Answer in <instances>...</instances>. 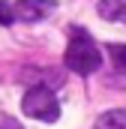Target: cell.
Returning <instances> with one entry per match:
<instances>
[{
  "label": "cell",
  "instance_id": "8992f818",
  "mask_svg": "<svg viewBox=\"0 0 126 129\" xmlns=\"http://www.w3.org/2000/svg\"><path fill=\"white\" fill-rule=\"evenodd\" d=\"M105 54L111 57V63L117 66L120 72H126V45H117V42H111V45L105 48Z\"/></svg>",
  "mask_w": 126,
  "mask_h": 129
},
{
  "label": "cell",
  "instance_id": "3957f363",
  "mask_svg": "<svg viewBox=\"0 0 126 129\" xmlns=\"http://www.w3.org/2000/svg\"><path fill=\"white\" fill-rule=\"evenodd\" d=\"M54 9H57V0H15V3H12L15 21H27V24L48 18Z\"/></svg>",
  "mask_w": 126,
  "mask_h": 129
},
{
  "label": "cell",
  "instance_id": "5b68a950",
  "mask_svg": "<svg viewBox=\"0 0 126 129\" xmlns=\"http://www.w3.org/2000/svg\"><path fill=\"white\" fill-rule=\"evenodd\" d=\"M99 15L105 21H123L126 24V0H102L99 3Z\"/></svg>",
  "mask_w": 126,
  "mask_h": 129
},
{
  "label": "cell",
  "instance_id": "277c9868",
  "mask_svg": "<svg viewBox=\"0 0 126 129\" xmlns=\"http://www.w3.org/2000/svg\"><path fill=\"white\" fill-rule=\"evenodd\" d=\"M93 129H126V108H111L96 117Z\"/></svg>",
  "mask_w": 126,
  "mask_h": 129
},
{
  "label": "cell",
  "instance_id": "52a82bcc",
  "mask_svg": "<svg viewBox=\"0 0 126 129\" xmlns=\"http://www.w3.org/2000/svg\"><path fill=\"white\" fill-rule=\"evenodd\" d=\"M15 15H12V3H3L0 0V24H12Z\"/></svg>",
  "mask_w": 126,
  "mask_h": 129
},
{
  "label": "cell",
  "instance_id": "7a4b0ae2",
  "mask_svg": "<svg viewBox=\"0 0 126 129\" xmlns=\"http://www.w3.org/2000/svg\"><path fill=\"white\" fill-rule=\"evenodd\" d=\"M21 111L33 117V120H42V123H54L60 117V105H57V96L51 93V87L45 84H36L30 87L24 99H21Z\"/></svg>",
  "mask_w": 126,
  "mask_h": 129
},
{
  "label": "cell",
  "instance_id": "6da1fadb",
  "mask_svg": "<svg viewBox=\"0 0 126 129\" xmlns=\"http://www.w3.org/2000/svg\"><path fill=\"white\" fill-rule=\"evenodd\" d=\"M102 63V54H99V45L90 39L87 30H75L69 36V45H66V66L75 72V75H93Z\"/></svg>",
  "mask_w": 126,
  "mask_h": 129
}]
</instances>
